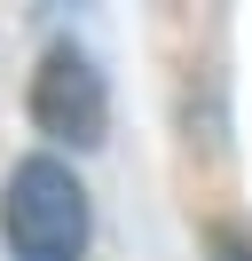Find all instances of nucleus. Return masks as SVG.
I'll return each mask as SVG.
<instances>
[{"mask_svg":"<svg viewBox=\"0 0 252 261\" xmlns=\"http://www.w3.org/2000/svg\"><path fill=\"white\" fill-rule=\"evenodd\" d=\"M87 229H94V206H87V182L71 174V159L32 150V159L8 166V182H0V238H8L16 261H79Z\"/></svg>","mask_w":252,"mask_h":261,"instance_id":"nucleus-1","label":"nucleus"},{"mask_svg":"<svg viewBox=\"0 0 252 261\" xmlns=\"http://www.w3.org/2000/svg\"><path fill=\"white\" fill-rule=\"evenodd\" d=\"M205 253H213V261H252V238L229 229V222H213V229H205Z\"/></svg>","mask_w":252,"mask_h":261,"instance_id":"nucleus-3","label":"nucleus"},{"mask_svg":"<svg viewBox=\"0 0 252 261\" xmlns=\"http://www.w3.org/2000/svg\"><path fill=\"white\" fill-rule=\"evenodd\" d=\"M32 127H40L47 143H71V150L103 143V127H110V87H103V71H94L87 48L55 40V48L40 56V71H32Z\"/></svg>","mask_w":252,"mask_h":261,"instance_id":"nucleus-2","label":"nucleus"}]
</instances>
